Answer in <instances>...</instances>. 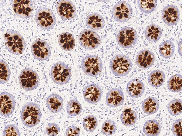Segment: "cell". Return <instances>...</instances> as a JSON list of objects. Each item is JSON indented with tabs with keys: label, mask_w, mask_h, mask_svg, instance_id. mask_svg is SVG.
<instances>
[{
	"label": "cell",
	"mask_w": 182,
	"mask_h": 136,
	"mask_svg": "<svg viewBox=\"0 0 182 136\" xmlns=\"http://www.w3.org/2000/svg\"><path fill=\"white\" fill-rule=\"evenodd\" d=\"M109 65L112 72L115 75L119 77L127 75L133 67L132 62L129 57L121 53L113 56L110 60Z\"/></svg>",
	"instance_id": "obj_1"
},
{
	"label": "cell",
	"mask_w": 182,
	"mask_h": 136,
	"mask_svg": "<svg viewBox=\"0 0 182 136\" xmlns=\"http://www.w3.org/2000/svg\"><path fill=\"white\" fill-rule=\"evenodd\" d=\"M5 44L9 52L14 54L19 55L23 53L26 45L22 35L16 31L9 30L5 34Z\"/></svg>",
	"instance_id": "obj_2"
},
{
	"label": "cell",
	"mask_w": 182,
	"mask_h": 136,
	"mask_svg": "<svg viewBox=\"0 0 182 136\" xmlns=\"http://www.w3.org/2000/svg\"><path fill=\"white\" fill-rule=\"evenodd\" d=\"M41 117L40 109L37 104L29 102L23 106L21 118L25 126L29 127L35 126L39 123Z\"/></svg>",
	"instance_id": "obj_3"
},
{
	"label": "cell",
	"mask_w": 182,
	"mask_h": 136,
	"mask_svg": "<svg viewBox=\"0 0 182 136\" xmlns=\"http://www.w3.org/2000/svg\"><path fill=\"white\" fill-rule=\"evenodd\" d=\"M81 66L85 74L92 77L100 74L103 69L101 60L97 56L93 55L84 57L81 61Z\"/></svg>",
	"instance_id": "obj_4"
},
{
	"label": "cell",
	"mask_w": 182,
	"mask_h": 136,
	"mask_svg": "<svg viewBox=\"0 0 182 136\" xmlns=\"http://www.w3.org/2000/svg\"><path fill=\"white\" fill-rule=\"evenodd\" d=\"M50 76L55 83L61 85L65 84L70 80L71 71L68 66L62 62H59L52 67Z\"/></svg>",
	"instance_id": "obj_5"
},
{
	"label": "cell",
	"mask_w": 182,
	"mask_h": 136,
	"mask_svg": "<svg viewBox=\"0 0 182 136\" xmlns=\"http://www.w3.org/2000/svg\"><path fill=\"white\" fill-rule=\"evenodd\" d=\"M116 38V42L120 47L129 49L133 47L136 44L138 37L135 29L130 27H125L118 32Z\"/></svg>",
	"instance_id": "obj_6"
},
{
	"label": "cell",
	"mask_w": 182,
	"mask_h": 136,
	"mask_svg": "<svg viewBox=\"0 0 182 136\" xmlns=\"http://www.w3.org/2000/svg\"><path fill=\"white\" fill-rule=\"evenodd\" d=\"M19 80L21 86L27 91L36 89L39 81V77L37 73L29 68H25L22 70Z\"/></svg>",
	"instance_id": "obj_7"
},
{
	"label": "cell",
	"mask_w": 182,
	"mask_h": 136,
	"mask_svg": "<svg viewBox=\"0 0 182 136\" xmlns=\"http://www.w3.org/2000/svg\"><path fill=\"white\" fill-rule=\"evenodd\" d=\"M79 40L81 46L87 50H93L99 47L101 43L100 38L95 31L85 29L79 35Z\"/></svg>",
	"instance_id": "obj_8"
},
{
	"label": "cell",
	"mask_w": 182,
	"mask_h": 136,
	"mask_svg": "<svg viewBox=\"0 0 182 136\" xmlns=\"http://www.w3.org/2000/svg\"><path fill=\"white\" fill-rule=\"evenodd\" d=\"M132 10L131 6L128 2L120 1L116 3L113 8V16L116 21L125 22L132 17Z\"/></svg>",
	"instance_id": "obj_9"
},
{
	"label": "cell",
	"mask_w": 182,
	"mask_h": 136,
	"mask_svg": "<svg viewBox=\"0 0 182 136\" xmlns=\"http://www.w3.org/2000/svg\"><path fill=\"white\" fill-rule=\"evenodd\" d=\"M35 17L37 24L42 28L51 29L56 23V18L53 12L46 8H42L38 9Z\"/></svg>",
	"instance_id": "obj_10"
},
{
	"label": "cell",
	"mask_w": 182,
	"mask_h": 136,
	"mask_svg": "<svg viewBox=\"0 0 182 136\" xmlns=\"http://www.w3.org/2000/svg\"><path fill=\"white\" fill-rule=\"evenodd\" d=\"M31 51L34 57L41 61L47 59L51 54L48 43L40 39H36L33 42L31 46Z\"/></svg>",
	"instance_id": "obj_11"
},
{
	"label": "cell",
	"mask_w": 182,
	"mask_h": 136,
	"mask_svg": "<svg viewBox=\"0 0 182 136\" xmlns=\"http://www.w3.org/2000/svg\"><path fill=\"white\" fill-rule=\"evenodd\" d=\"M56 8L58 14L64 20H71L76 16L75 6L70 1H59L57 2Z\"/></svg>",
	"instance_id": "obj_12"
},
{
	"label": "cell",
	"mask_w": 182,
	"mask_h": 136,
	"mask_svg": "<svg viewBox=\"0 0 182 136\" xmlns=\"http://www.w3.org/2000/svg\"><path fill=\"white\" fill-rule=\"evenodd\" d=\"M15 102L13 96L6 92L0 95V113L2 116H8L14 111Z\"/></svg>",
	"instance_id": "obj_13"
},
{
	"label": "cell",
	"mask_w": 182,
	"mask_h": 136,
	"mask_svg": "<svg viewBox=\"0 0 182 136\" xmlns=\"http://www.w3.org/2000/svg\"><path fill=\"white\" fill-rule=\"evenodd\" d=\"M164 22L168 26L176 24L179 20L180 12L178 9L173 4L167 5L163 8L162 14Z\"/></svg>",
	"instance_id": "obj_14"
},
{
	"label": "cell",
	"mask_w": 182,
	"mask_h": 136,
	"mask_svg": "<svg viewBox=\"0 0 182 136\" xmlns=\"http://www.w3.org/2000/svg\"><path fill=\"white\" fill-rule=\"evenodd\" d=\"M102 91L98 84L92 83L88 85L84 88L83 92V97L88 102L94 104L100 100Z\"/></svg>",
	"instance_id": "obj_15"
},
{
	"label": "cell",
	"mask_w": 182,
	"mask_h": 136,
	"mask_svg": "<svg viewBox=\"0 0 182 136\" xmlns=\"http://www.w3.org/2000/svg\"><path fill=\"white\" fill-rule=\"evenodd\" d=\"M13 3L14 10L19 17L27 18L32 14L33 7L31 1L14 0Z\"/></svg>",
	"instance_id": "obj_16"
},
{
	"label": "cell",
	"mask_w": 182,
	"mask_h": 136,
	"mask_svg": "<svg viewBox=\"0 0 182 136\" xmlns=\"http://www.w3.org/2000/svg\"><path fill=\"white\" fill-rule=\"evenodd\" d=\"M155 60V55L153 52L148 50L144 49L137 54L136 63L139 68L145 69L151 67Z\"/></svg>",
	"instance_id": "obj_17"
},
{
	"label": "cell",
	"mask_w": 182,
	"mask_h": 136,
	"mask_svg": "<svg viewBox=\"0 0 182 136\" xmlns=\"http://www.w3.org/2000/svg\"><path fill=\"white\" fill-rule=\"evenodd\" d=\"M124 100L123 92L119 88H115L110 89L106 97V102L110 107L115 108L121 105Z\"/></svg>",
	"instance_id": "obj_18"
},
{
	"label": "cell",
	"mask_w": 182,
	"mask_h": 136,
	"mask_svg": "<svg viewBox=\"0 0 182 136\" xmlns=\"http://www.w3.org/2000/svg\"><path fill=\"white\" fill-rule=\"evenodd\" d=\"M145 89L144 84L139 79H132L127 83L126 92L132 98H136L141 96L143 93Z\"/></svg>",
	"instance_id": "obj_19"
},
{
	"label": "cell",
	"mask_w": 182,
	"mask_h": 136,
	"mask_svg": "<svg viewBox=\"0 0 182 136\" xmlns=\"http://www.w3.org/2000/svg\"><path fill=\"white\" fill-rule=\"evenodd\" d=\"M86 23L87 26L95 31L102 29L105 24L102 16L96 13H91L88 15L86 18Z\"/></svg>",
	"instance_id": "obj_20"
},
{
	"label": "cell",
	"mask_w": 182,
	"mask_h": 136,
	"mask_svg": "<svg viewBox=\"0 0 182 136\" xmlns=\"http://www.w3.org/2000/svg\"><path fill=\"white\" fill-rule=\"evenodd\" d=\"M46 104L50 112L53 113H57L59 112L62 108L63 100L58 95L52 93L47 98Z\"/></svg>",
	"instance_id": "obj_21"
},
{
	"label": "cell",
	"mask_w": 182,
	"mask_h": 136,
	"mask_svg": "<svg viewBox=\"0 0 182 136\" xmlns=\"http://www.w3.org/2000/svg\"><path fill=\"white\" fill-rule=\"evenodd\" d=\"M144 33L146 39L149 41L155 42L161 38L162 31L158 25L152 24L147 26Z\"/></svg>",
	"instance_id": "obj_22"
},
{
	"label": "cell",
	"mask_w": 182,
	"mask_h": 136,
	"mask_svg": "<svg viewBox=\"0 0 182 136\" xmlns=\"http://www.w3.org/2000/svg\"><path fill=\"white\" fill-rule=\"evenodd\" d=\"M58 42L60 47L65 51L71 50L75 46V40L73 35L68 32L59 35Z\"/></svg>",
	"instance_id": "obj_23"
},
{
	"label": "cell",
	"mask_w": 182,
	"mask_h": 136,
	"mask_svg": "<svg viewBox=\"0 0 182 136\" xmlns=\"http://www.w3.org/2000/svg\"><path fill=\"white\" fill-rule=\"evenodd\" d=\"M162 126L160 123L156 119L149 120L145 123L143 131L147 136H157L160 134Z\"/></svg>",
	"instance_id": "obj_24"
},
{
	"label": "cell",
	"mask_w": 182,
	"mask_h": 136,
	"mask_svg": "<svg viewBox=\"0 0 182 136\" xmlns=\"http://www.w3.org/2000/svg\"><path fill=\"white\" fill-rule=\"evenodd\" d=\"M159 106L158 100L154 97H149L146 98L142 105L143 110L148 115L153 114L157 112Z\"/></svg>",
	"instance_id": "obj_25"
},
{
	"label": "cell",
	"mask_w": 182,
	"mask_h": 136,
	"mask_svg": "<svg viewBox=\"0 0 182 136\" xmlns=\"http://www.w3.org/2000/svg\"><path fill=\"white\" fill-rule=\"evenodd\" d=\"M149 84L155 88L160 87L164 82L165 74L162 70H156L151 72L148 76Z\"/></svg>",
	"instance_id": "obj_26"
},
{
	"label": "cell",
	"mask_w": 182,
	"mask_h": 136,
	"mask_svg": "<svg viewBox=\"0 0 182 136\" xmlns=\"http://www.w3.org/2000/svg\"><path fill=\"white\" fill-rule=\"evenodd\" d=\"M120 118L122 123L128 126L134 125L137 118L136 112L130 108L125 109L121 114Z\"/></svg>",
	"instance_id": "obj_27"
},
{
	"label": "cell",
	"mask_w": 182,
	"mask_h": 136,
	"mask_svg": "<svg viewBox=\"0 0 182 136\" xmlns=\"http://www.w3.org/2000/svg\"><path fill=\"white\" fill-rule=\"evenodd\" d=\"M159 51L160 54L163 58L168 59L171 57L175 51L173 43L169 40L163 42L160 45Z\"/></svg>",
	"instance_id": "obj_28"
},
{
	"label": "cell",
	"mask_w": 182,
	"mask_h": 136,
	"mask_svg": "<svg viewBox=\"0 0 182 136\" xmlns=\"http://www.w3.org/2000/svg\"><path fill=\"white\" fill-rule=\"evenodd\" d=\"M182 76L179 74L171 76L167 83L168 89L174 92H179L182 91Z\"/></svg>",
	"instance_id": "obj_29"
},
{
	"label": "cell",
	"mask_w": 182,
	"mask_h": 136,
	"mask_svg": "<svg viewBox=\"0 0 182 136\" xmlns=\"http://www.w3.org/2000/svg\"><path fill=\"white\" fill-rule=\"evenodd\" d=\"M138 6L143 13L149 14L153 11L157 5V1L150 0H138Z\"/></svg>",
	"instance_id": "obj_30"
},
{
	"label": "cell",
	"mask_w": 182,
	"mask_h": 136,
	"mask_svg": "<svg viewBox=\"0 0 182 136\" xmlns=\"http://www.w3.org/2000/svg\"><path fill=\"white\" fill-rule=\"evenodd\" d=\"M66 111L68 114L70 116H76L82 112V106L78 100L73 99L70 100L67 104Z\"/></svg>",
	"instance_id": "obj_31"
},
{
	"label": "cell",
	"mask_w": 182,
	"mask_h": 136,
	"mask_svg": "<svg viewBox=\"0 0 182 136\" xmlns=\"http://www.w3.org/2000/svg\"><path fill=\"white\" fill-rule=\"evenodd\" d=\"M182 102L179 99H174L168 104L167 109L169 113L173 116H177L182 113Z\"/></svg>",
	"instance_id": "obj_32"
},
{
	"label": "cell",
	"mask_w": 182,
	"mask_h": 136,
	"mask_svg": "<svg viewBox=\"0 0 182 136\" xmlns=\"http://www.w3.org/2000/svg\"><path fill=\"white\" fill-rule=\"evenodd\" d=\"M97 118L92 115H88L86 117L83 121V127L87 131H93L97 127Z\"/></svg>",
	"instance_id": "obj_33"
},
{
	"label": "cell",
	"mask_w": 182,
	"mask_h": 136,
	"mask_svg": "<svg viewBox=\"0 0 182 136\" xmlns=\"http://www.w3.org/2000/svg\"><path fill=\"white\" fill-rule=\"evenodd\" d=\"M10 71L7 63L1 60L0 62V82L3 83L8 81L10 75Z\"/></svg>",
	"instance_id": "obj_34"
},
{
	"label": "cell",
	"mask_w": 182,
	"mask_h": 136,
	"mask_svg": "<svg viewBox=\"0 0 182 136\" xmlns=\"http://www.w3.org/2000/svg\"><path fill=\"white\" fill-rule=\"evenodd\" d=\"M116 129V125L113 121L107 120L103 123L102 127V131L104 134L106 136H109L114 133Z\"/></svg>",
	"instance_id": "obj_35"
},
{
	"label": "cell",
	"mask_w": 182,
	"mask_h": 136,
	"mask_svg": "<svg viewBox=\"0 0 182 136\" xmlns=\"http://www.w3.org/2000/svg\"><path fill=\"white\" fill-rule=\"evenodd\" d=\"M19 132L18 128L15 126L9 125L5 127L3 131V136H19Z\"/></svg>",
	"instance_id": "obj_36"
},
{
	"label": "cell",
	"mask_w": 182,
	"mask_h": 136,
	"mask_svg": "<svg viewBox=\"0 0 182 136\" xmlns=\"http://www.w3.org/2000/svg\"><path fill=\"white\" fill-rule=\"evenodd\" d=\"M182 125V119L176 120L173 123L171 130L174 135L180 136L181 135Z\"/></svg>",
	"instance_id": "obj_37"
},
{
	"label": "cell",
	"mask_w": 182,
	"mask_h": 136,
	"mask_svg": "<svg viewBox=\"0 0 182 136\" xmlns=\"http://www.w3.org/2000/svg\"><path fill=\"white\" fill-rule=\"evenodd\" d=\"M60 128L56 124L49 123L46 128V132L49 136H56L59 132Z\"/></svg>",
	"instance_id": "obj_38"
},
{
	"label": "cell",
	"mask_w": 182,
	"mask_h": 136,
	"mask_svg": "<svg viewBox=\"0 0 182 136\" xmlns=\"http://www.w3.org/2000/svg\"><path fill=\"white\" fill-rule=\"evenodd\" d=\"M80 133L79 128L73 125L69 127L66 132L67 136H79Z\"/></svg>",
	"instance_id": "obj_39"
},
{
	"label": "cell",
	"mask_w": 182,
	"mask_h": 136,
	"mask_svg": "<svg viewBox=\"0 0 182 136\" xmlns=\"http://www.w3.org/2000/svg\"><path fill=\"white\" fill-rule=\"evenodd\" d=\"M178 52L180 55L182 56V39H181L178 44Z\"/></svg>",
	"instance_id": "obj_40"
}]
</instances>
